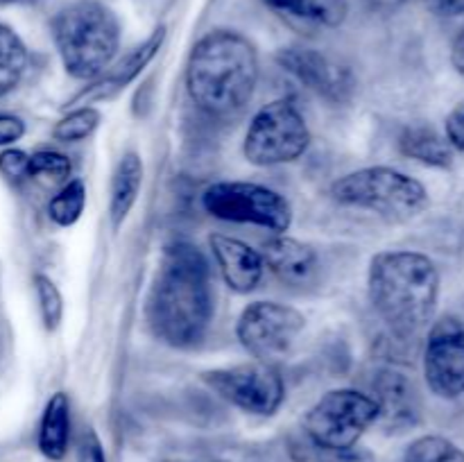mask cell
Instances as JSON below:
<instances>
[{
    "label": "cell",
    "instance_id": "cell-22",
    "mask_svg": "<svg viewBox=\"0 0 464 462\" xmlns=\"http://www.w3.org/2000/svg\"><path fill=\"white\" fill-rule=\"evenodd\" d=\"M86 208V186L82 179L63 181L62 188L50 197L48 217L62 229L75 225Z\"/></svg>",
    "mask_w": 464,
    "mask_h": 462
},
{
    "label": "cell",
    "instance_id": "cell-5",
    "mask_svg": "<svg viewBox=\"0 0 464 462\" xmlns=\"http://www.w3.org/2000/svg\"><path fill=\"white\" fill-rule=\"evenodd\" d=\"M329 195L340 207L370 211L392 225L415 220L430 204L429 188L420 179L388 166L347 172L331 184Z\"/></svg>",
    "mask_w": 464,
    "mask_h": 462
},
{
    "label": "cell",
    "instance_id": "cell-15",
    "mask_svg": "<svg viewBox=\"0 0 464 462\" xmlns=\"http://www.w3.org/2000/svg\"><path fill=\"white\" fill-rule=\"evenodd\" d=\"M263 263L285 285H306L317 274L320 258L311 245L285 234H275L263 243Z\"/></svg>",
    "mask_w": 464,
    "mask_h": 462
},
{
    "label": "cell",
    "instance_id": "cell-24",
    "mask_svg": "<svg viewBox=\"0 0 464 462\" xmlns=\"http://www.w3.org/2000/svg\"><path fill=\"white\" fill-rule=\"evenodd\" d=\"M401 462H464V451L444 435H424L408 444Z\"/></svg>",
    "mask_w": 464,
    "mask_h": 462
},
{
    "label": "cell",
    "instance_id": "cell-27",
    "mask_svg": "<svg viewBox=\"0 0 464 462\" xmlns=\"http://www.w3.org/2000/svg\"><path fill=\"white\" fill-rule=\"evenodd\" d=\"M27 159L30 154L18 148H5L0 152V175L7 177L9 181L27 179Z\"/></svg>",
    "mask_w": 464,
    "mask_h": 462
},
{
    "label": "cell",
    "instance_id": "cell-1",
    "mask_svg": "<svg viewBox=\"0 0 464 462\" xmlns=\"http://www.w3.org/2000/svg\"><path fill=\"white\" fill-rule=\"evenodd\" d=\"M211 267L202 249L175 240L163 252L145 303L154 338L175 349L202 342L213 320Z\"/></svg>",
    "mask_w": 464,
    "mask_h": 462
},
{
    "label": "cell",
    "instance_id": "cell-7",
    "mask_svg": "<svg viewBox=\"0 0 464 462\" xmlns=\"http://www.w3.org/2000/svg\"><path fill=\"white\" fill-rule=\"evenodd\" d=\"M311 148V130L293 100H272L254 113L243 140L252 166L275 168L295 163Z\"/></svg>",
    "mask_w": 464,
    "mask_h": 462
},
{
    "label": "cell",
    "instance_id": "cell-14",
    "mask_svg": "<svg viewBox=\"0 0 464 462\" xmlns=\"http://www.w3.org/2000/svg\"><path fill=\"white\" fill-rule=\"evenodd\" d=\"M208 249L227 288L238 294H249L258 288L266 274V263L258 249L227 234L208 236Z\"/></svg>",
    "mask_w": 464,
    "mask_h": 462
},
{
    "label": "cell",
    "instance_id": "cell-17",
    "mask_svg": "<svg viewBox=\"0 0 464 462\" xmlns=\"http://www.w3.org/2000/svg\"><path fill=\"white\" fill-rule=\"evenodd\" d=\"M290 23L313 30H335L349 16V0H263Z\"/></svg>",
    "mask_w": 464,
    "mask_h": 462
},
{
    "label": "cell",
    "instance_id": "cell-19",
    "mask_svg": "<svg viewBox=\"0 0 464 462\" xmlns=\"http://www.w3.org/2000/svg\"><path fill=\"white\" fill-rule=\"evenodd\" d=\"M36 444L45 460L62 462L66 457L71 447V399L66 392H54L45 403Z\"/></svg>",
    "mask_w": 464,
    "mask_h": 462
},
{
    "label": "cell",
    "instance_id": "cell-30",
    "mask_svg": "<svg viewBox=\"0 0 464 462\" xmlns=\"http://www.w3.org/2000/svg\"><path fill=\"white\" fill-rule=\"evenodd\" d=\"M27 125L14 113H0V148H12L25 136Z\"/></svg>",
    "mask_w": 464,
    "mask_h": 462
},
{
    "label": "cell",
    "instance_id": "cell-11",
    "mask_svg": "<svg viewBox=\"0 0 464 462\" xmlns=\"http://www.w3.org/2000/svg\"><path fill=\"white\" fill-rule=\"evenodd\" d=\"M424 380L435 397H464V322L444 315L429 326L424 342Z\"/></svg>",
    "mask_w": 464,
    "mask_h": 462
},
{
    "label": "cell",
    "instance_id": "cell-9",
    "mask_svg": "<svg viewBox=\"0 0 464 462\" xmlns=\"http://www.w3.org/2000/svg\"><path fill=\"white\" fill-rule=\"evenodd\" d=\"M306 326V317L295 306L281 302L247 303L236 322V338L254 361L275 365L293 351L295 342Z\"/></svg>",
    "mask_w": 464,
    "mask_h": 462
},
{
    "label": "cell",
    "instance_id": "cell-29",
    "mask_svg": "<svg viewBox=\"0 0 464 462\" xmlns=\"http://www.w3.org/2000/svg\"><path fill=\"white\" fill-rule=\"evenodd\" d=\"M444 136L456 152L464 154V100L451 109L444 122Z\"/></svg>",
    "mask_w": 464,
    "mask_h": 462
},
{
    "label": "cell",
    "instance_id": "cell-23",
    "mask_svg": "<svg viewBox=\"0 0 464 462\" xmlns=\"http://www.w3.org/2000/svg\"><path fill=\"white\" fill-rule=\"evenodd\" d=\"M100 122H102V113L95 107L82 104V107L71 109L66 116H62L54 122L53 136L59 143H80V140H86L89 136H93Z\"/></svg>",
    "mask_w": 464,
    "mask_h": 462
},
{
    "label": "cell",
    "instance_id": "cell-34",
    "mask_svg": "<svg viewBox=\"0 0 464 462\" xmlns=\"http://www.w3.org/2000/svg\"><path fill=\"white\" fill-rule=\"evenodd\" d=\"M39 3V0H0V7H5V5H34Z\"/></svg>",
    "mask_w": 464,
    "mask_h": 462
},
{
    "label": "cell",
    "instance_id": "cell-12",
    "mask_svg": "<svg viewBox=\"0 0 464 462\" xmlns=\"http://www.w3.org/2000/svg\"><path fill=\"white\" fill-rule=\"evenodd\" d=\"M276 63L308 91L334 104H343L356 89L352 68L340 63L322 50L306 45H290L276 53Z\"/></svg>",
    "mask_w": 464,
    "mask_h": 462
},
{
    "label": "cell",
    "instance_id": "cell-26",
    "mask_svg": "<svg viewBox=\"0 0 464 462\" xmlns=\"http://www.w3.org/2000/svg\"><path fill=\"white\" fill-rule=\"evenodd\" d=\"M32 284H34L36 302H39V313L45 331H57L63 320V297L57 284L48 274H34Z\"/></svg>",
    "mask_w": 464,
    "mask_h": 462
},
{
    "label": "cell",
    "instance_id": "cell-33",
    "mask_svg": "<svg viewBox=\"0 0 464 462\" xmlns=\"http://www.w3.org/2000/svg\"><path fill=\"white\" fill-rule=\"evenodd\" d=\"M362 3H365L367 7L376 14H392V12H397V9L401 7L406 0H362Z\"/></svg>",
    "mask_w": 464,
    "mask_h": 462
},
{
    "label": "cell",
    "instance_id": "cell-25",
    "mask_svg": "<svg viewBox=\"0 0 464 462\" xmlns=\"http://www.w3.org/2000/svg\"><path fill=\"white\" fill-rule=\"evenodd\" d=\"M72 175V163L57 149H36L27 159V179H48L63 184Z\"/></svg>",
    "mask_w": 464,
    "mask_h": 462
},
{
    "label": "cell",
    "instance_id": "cell-6",
    "mask_svg": "<svg viewBox=\"0 0 464 462\" xmlns=\"http://www.w3.org/2000/svg\"><path fill=\"white\" fill-rule=\"evenodd\" d=\"M379 421V406L370 392L338 388L322 394L304 417V433L326 453L352 451Z\"/></svg>",
    "mask_w": 464,
    "mask_h": 462
},
{
    "label": "cell",
    "instance_id": "cell-13",
    "mask_svg": "<svg viewBox=\"0 0 464 462\" xmlns=\"http://www.w3.org/2000/svg\"><path fill=\"white\" fill-rule=\"evenodd\" d=\"M379 421L388 433H406L421 421V397L415 380L399 367H379L370 383Z\"/></svg>",
    "mask_w": 464,
    "mask_h": 462
},
{
    "label": "cell",
    "instance_id": "cell-8",
    "mask_svg": "<svg viewBox=\"0 0 464 462\" xmlns=\"http://www.w3.org/2000/svg\"><path fill=\"white\" fill-rule=\"evenodd\" d=\"M202 208L222 222L254 225L272 234H285L293 226L288 199L254 181H213L202 190Z\"/></svg>",
    "mask_w": 464,
    "mask_h": 462
},
{
    "label": "cell",
    "instance_id": "cell-31",
    "mask_svg": "<svg viewBox=\"0 0 464 462\" xmlns=\"http://www.w3.org/2000/svg\"><path fill=\"white\" fill-rule=\"evenodd\" d=\"M426 7L444 18L464 16V0H424Z\"/></svg>",
    "mask_w": 464,
    "mask_h": 462
},
{
    "label": "cell",
    "instance_id": "cell-32",
    "mask_svg": "<svg viewBox=\"0 0 464 462\" xmlns=\"http://www.w3.org/2000/svg\"><path fill=\"white\" fill-rule=\"evenodd\" d=\"M451 66L453 71L464 80V25L458 30V34L453 36L451 43Z\"/></svg>",
    "mask_w": 464,
    "mask_h": 462
},
{
    "label": "cell",
    "instance_id": "cell-10",
    "mask_svg": "<svg viewBox=\"0 0 464 462\" xmlns=\"http://www.w3.org/2000/svg\"><path fill=\"white\" fill-rule=\"evenodd\" d=\"M202 380L238 410L256 417H272L285 401V383L275 365L252 361L208 370Z\"/></svg>",
    "mask_w": 464,
    "mask_h": 462
},
{
    "label": "cell",
    "instance_id": "cell-3",
    "mask_svg": "<svg viewBox=\"0 0 464 462\" xmlns=\"http://www.w3.org/2000/svg\"><path fill=\"white\" fill-rule=\"evenodd\" d=\"M440 270L430 256L412 249L379 252L367 270V297L381 324L399 342L420 338L435 320Z\"/></svg>",
    "mask_w": 464,
    "mask_h": 462
},
{
    "label": "cell",
    "instance_id": "cell-20",
    "mask_svg": "<svg viewBox=\"0 0 464 462\" xmlns=\"http://www.w3.org/2000/svg\"><path fill=\"white\" fill-rule=\"evenodd\" d=\"M399 149L403 157L429 168H451L456 161V149L449 145L447 136L426 125L406 127L399 136Z\"/></svg>",
    "mask_w": 464,
    "mask_h": 462
},
{
    "label": "cell",
    "instance_id": "cell-4",
    "mask_svg": "<svg viewBox=\"0 0 464 462\" xmlns=\"http://www.w3.org/2000/svg\"><path fill=\"white\" fill-rule=\"evenodd\" d=\"M50 30L63 71L72 80H98L121 50V21L100 0L66 5L53 16Z\"/></svg>",
    "mask_w": 464,
    "mask_h": 462
},
{
    "label": "cell",
    "instance_id": "cell-21",
    "mask_svg": "<svg viewBox=\"0 0 464 462\" xmlns=\"http://www.w3.org/2000/svg\"><path fill=\"white\" fill-rule=\"evenodd\" d=\"M30 66L25 41L9 25L0 23V98L18 89Z\"/></svg>",
    "mask_w": 464,
    "mask_h": 462
},
{
    "label": "cell",
    "instance_id": "cell-28",
    "mask_svg": "<svg viewBox=\"0 0 464 462\" xmlns=\"http://www.w3.org/2000/svg\"><path fill=\"white\" fill-rule=\"evenodd\" d=\"M77 462H107L104 447L93 428H84L77 442Z\"/></svg>",
    "mask_w": 464,
    "mask_h": 462
},
{
    "label": "cell",
    "instance_id": "cell-35",
    "mask_svg": "<svg viewBox=\"0 0 464 462\" xmlns=\"http://www.w3.org/2000/svg\"><path fill=\"white\" fill-rule=\"evenodd\" d=\"M166 462H190V460H166Z\"/></svg>",
    "mask_w": 464,
    "mask_h": 462
},
{
    "label": "cell",
    "instance_id": "cell-2",
    "mask_svg": "<svg viewBox=\"0 0 464 462\" xmlns=\"http://www.w3.org/2000/svg\"><path fill=\"white\" fill-rule=\"evenodd\" d=\"M261 63L256 45L234 30H213L190 50L186 91L211 120L238 118L256 93Z\"/></svg>",
    "mask_w": 464,
    "mask_h": 462
},
{
    "label": "cell",
    "instance_id": "cell-16",
    "mask_svg": "<svg viewBox=\"0 0 464 462\" xmlns=\"http://www.w3.org/2000/svg\"><path fill=\"white\" fill-rule=\"evenodd\" d=\"M163 41H166V27L161 25V27H157V30H154L152 34L143 41V43L136 45V48H131L125 57H121L116 63H111V66H109L107 71L98 77V80H93L95 86H91L89 93L84 91V93L77 95V100L109 98V95L118 93V91H122L125 86H130L131 82H134L136 77H139L140 72L150 66V62L157 57L159 50H161V45H163Z\"/></svg>",
    "mask_w": 464,
    "mask_h": 462
},
{
    "label": "cell",
    "instance_id": "cell-18",
    "mask_svg": "<svg viewBox=\"0 0 464 462\" xmlns=\"http://www.w3.org/2000/svg\"><path fill=\"white\" fill-rule=\"evenodd\" d=\"M145 166L140 154L125 152L118 159L111 175V186H109V220L113 229H121L122 222L134 208L139 199L140 186H143Z\"/></svg>",
    "mask_w": 464,
    "mask_h": 462
}]
</instances>
